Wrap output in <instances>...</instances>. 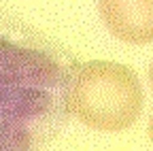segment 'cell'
<instances>
[{
	"instance_id": "1",
	"label": "cell",
	"mask_w": 153,
	"mask_h": 151,
	"mask_svg": "<svg viewBox=\"0 0 153 151\" xmlns=\"http://www.w3.org/2000/svg\"><path fill=\"white\" fill-rule=\"evenodd\" d=\"M74 66L49 39L0 19V151H41L60 132Z\"/></svg>"
},
{
	"instance_id": "2",
	"label": "cell",
	"mask_w": 153,
	"mask_h": 151,
	"mask_svg": "<svg viewBox=\"0 0 153 151\" xmlns=\"http://www.w3.org/2000/svg\"><path fill=\"white\" fill-rule=\"evenodd\" d=\"M68 113L87 128L102 132H121L138 119L143 111V85L132 68L91 60L76 64L68 85Z\"/></svg>"
},
{
	"instance_id": "3",
	"label": "cell",
	"mask_w": 153,
	"mask_h": 151,
	"mask_svg": "<svg viewBox=\"0 0 153 151\" xmlns=\"http://www.w3.org/2000/svg\"><path fill=\"white\" fill-rule=\"evenodd\" d=\"M98 11L113 36L130 45L153 43V0H98Z\"/></svg>"
},
{
	"instance_id": "4",
	"label": "cell",
	"mask_w": 153,
	"mask_h": 151,
	"mask_svg": "<svg viewBox=\"0 0 153 151\" xmlns=\"http://www.w3.org/2000/svg\"><path fill=\"white\" fill-rule=\"evenodd\" d=\"M149 138H151V143H153V115H151V119H149Z\"/></svg>"
},
{
	"instance_id": "5",
	"label": "cell",
	"mask_w": 153,
	"mask_h": 151,
	"mask_svg": "<svg viewBox=\"0 0 153 151\" xmlns=\"http://www.w3.org/2000/svg\"><path fill=\"white\" fill-rule=\"evenodd\" d=\"M149 79H151V85H153V60H151V66H149Z\"/></svg>"
}]
</instances>
